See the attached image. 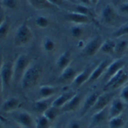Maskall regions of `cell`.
Listing matches in <instances>:
<instances>
[{"label":"cell","mask_w":128,"mask_h":128,"mask_svg":"<svg viewBox=\"0 0 128 128\" xmlns=\"http://www.w3.org/2000/svg\"><path fill=\"white\" fill-rule=\"evenodd\" d=\"M42 74H43V70L39 65L31 64L27 71L24 73L22 79H20V86H22V88L24 90H29L35 87L40 81Z\"/></svg>","instance_id":"6da1fadb"},{"label":"cell","mask_w":128,"mask_h":128,"mask_svg":"<svg viewBox=\"0 0 128 128\" xmlns=\"http://www.w3.org/2000/svg\"><path fill=\"white\" fill-rule=\"evenodd\" d=\"M33 32L30 29V27L26 24L23 23L14 32V45L16 47H22L25 46L29 43H31L33 40Z\"/></svg>","instance_id":"7a4b0ae2"},{"label":"cell","mask_w":128,"mask_h":128,"mask_svg":"<svg viewBox=\"0 0 128 128\" xmlns=\"http://www.w3.org/2000/svg\"><path fill=\"white\" fill-rule=\"evenodd\" d=\"M31 64V58L28 54L26 53L20 54L14 62V80L20 82L24 73L27 71Z\"/></svg>","instance_id":"3957f363"},{"label":"cell","mask_w":128,"mask_h":128,"mask_svg":"<svg viewBox=\"0 0 128 128\" xmlns=\"http://www.w3.org/2000/svg\"><path fill=\"white\" fill-rule=\"evenodd\" d=\"M127 82H128V71H126V69L123 68L106 82L104 88L110 90L118 89L120 87L122 88Z\"/></svg>","instance_id":"277c9868"},{"label":"cell","mask_w":128,"mask_h":128,"mask_svg":"<svg viewBox=\"0 0 128 128\" xmlns=\"http://www.w3.org/2000/svg\"><path fill=\"white\" fill-rule=\"evenodd\" d=\"M100 20L106 26H116L119 20V16L113 5L106 4L100 14Z\"/></svg>","instance_id":"5b68a950"},{"label":"cell","mask_w":128,"mask_h":128,"mask_svg":"<svg viewBox=\"0 0 128 128\" xmlns=\"http://www.w3.org/2000/svg\"><path fill=\"white\" fill-rule=\"evenodd\" d=\"M12 116L18 125L23 128H35V120L30 113L26 111H14Z\"/></svg>","instance_id":"8992f818"},{"label":"cell","mask_w":128,"mask_h":128,"mask_svg":"<svg viewBox=\"0 0 128 128\" xmlns=\"http://www.w3.org/2000/svg\"><path fill=\"white\" fill-rule=\"evenodd\" d=\"M104 40L100 36H95L88 40L82 48V53L85 56H93L100 50V46Z\"/></svg>","instance_id":"52a82bcc"},{"label":"cell","mask_w":128,"mask_h":128,"mask_svg":"<svg viewBox=\"0 0 128 128\" xmlns=\"http://www.w3.org/2000/svg\"><path fill=\"white\" fill-rule=\"evenodd\" d=\"M125 62H126L124 58H117V60H115L113 62H111L110 65L108 66V68H106L104 74V77L106 79V82L108 81L111 77H113L117 72H119L121 69L125 68Z\"/></svg>","instance_id":"ba28073f"},{"label":"cell","mask_w":128,"mask_h":128,"mask_svg":"<svg viewBox=\"0 0 128 128\" xmlns=\"http://www.w3.org/2000/svg\"><path fill=\"white\" fill-rule=\"evenodd\" d=\"M0 77L2 79L4 86H9L14 80V62H4L3 67L0 71Z\"/></svg>","instance_id":"9c48e42d"},{"label":"cell","mask_w":128,"mask_h":128,"mask_svg":"<svg viewBox=\"0 0 128 128\" xmlns=\"http://www.w3.org/2000/svg\"><path fill=\"white\" fill-rule=\"evenodd\" d=\"M113 100H114V93L113 92L110 91V92L100 93L96 102H95V104L93 106L92 111L95 113V112H98V111H100L104 108H108Z\"/></svg>","instance_id":"30bf717a"},{"label":"cell","mask_w":128,"mask_h":128,"mask_svg":"<svg viewBox=\"0 0 128 128\" xmlns=\"http://www.w3.org/2000/svg\"><path fill=\"white\" fill-rule=\"evenodd\" d=\"M65 18L68 22L74 24V25H85L89 23V18L86 14H78L75 12H69L65 14Z\"/></svg>","instance_id":"8fae6325"},{"label":"cell","mask_w":128,"mask_h":128,"mask_svg":"<svg viewBox=\"0 0 128 128\" xmlns=\"http://www.w3.org/2000/svg\"><path fill=\"white\" fill-rule=\"evenodd\" d=\"M93 69H94V68L89 67V68H87V69H85V70L79 72V73L77 74V76L75 77V79L72 81L73 86L76 87V88H78V87L82 86L84 83H87L88 80H89V77H90V75H91V73H92V71H93Z\"/></svg>","instance_id":"7c38bea8"},{"label":"cell","mask_w":128,"mask_h":128,"mask_svg":"<svg viewBox=\"0 0 128 128\" xmlns=\"http://www.w3.org/2000/svg\"><path fill=\"white\" fill-rule=\"evenodd\" d=\"M124 108H125V102L120 98H114L109 106V117L113 118V117L122 115Z\"/></svg>","instance_id":"4fadbf2b"},{"label":"cell","mask_w":128,"mask_h":128,"mask_svg":"<svg viewBox=\"0 0 128 128\" xmlns=\"http://www.w3.org/2000/svg\"><path fill=\"white\" fill-rule=\"evenodd\" d=\"M20 104V100L18 96H9L5 100L1 106V110L4 113H12L18 110Z\"/></svg>","instance_id":"5bb4252c"},{"label":"cell","mask_w":128,"mask_h":128,"mask_svg":"<svg viewBox=\"0 0 128 128\" xmlns=\"http://www.w3.org/2000/svg\"><path fill=\"white\" fill-rule=\"evenodd\" d=\"M110 62H110L109 60H102V62L98 64V65L93 69L91 75H90V77H89L88 82H93V81H95V80H98V78H100L102 76H104V74L106 68H108V66L110 65Z\"/></svg>","instance_id":"9a60e30c"},{"label":"cell","mask_w":128,"mask_h":128,"mask_svg":"<svg viewBox=\"0 0 128 128\" xmlns=\"http://www.w3.org/2000/svg\"><path fill=\"white\" fill-rule=\"evenodd\" d=\"M81 102H82V94L81 93H76L62 108V112L66 113V112H74V111H76L77 109H79V106H81Z\"/></svg>","instance_id":"2e32d148"},{"label":"cell","mask_w":128,"mask_h":128,"mask_svg":"<svg viewBox=\"0 0 128 128\" xmlns=\"http://www.w3.org/2000/svg\"><path fill=\"white\" fill-rule=\"evenodd\" d=\"M100 95V92L98 91H93L91 93H89L86 98H85L84 100V102H83V106H82V113L85 114L87 113L88 111L92 110L93 106L95 104V102H96L98 96Z\"/></svg>","instance_id":"e0dca14e"},{"label":"cell","mask_w":128,"mask_h":128,"mask_svg":"<svg viewBox=\"0 0 128 128\" xmlns=\"http://www.w3.org/2000/svg\"><path fill=\"white\" fill-rule=\"evenodd\" d=\"M108 119H110V117H109V106L98 111V112L93 113V115L91 117V124L94 125V126H98V125H100L104 122H106Z\"/></svg>","instance_id":"ac0fdd59"},{"label":"cell","mask_w":128,"mask_h":128,"mask_svg":"<svg viewBox=\"0 0 128 128\" xmlns=\"http://www.w3.org/2000/svg\"><path fill=\"white\" fill-rule=\"evenodd\" d=\"M56 98H39L38 100H36L33 104L35 112H37L38 114H43L49 106H52V102Z\"/></svg>","instance_id":"d6986e66"},{"label":"cell","mask_w":128,"mask_h":128,"mask_svg":"<svg viewBox=\"0 0 128 128\" xmlns=\"http://www.w3.org/2000/svg\"><path fill=\"white\" fill-rule=\"evenodd\" d=\"M76 94V92L74 91V90H68V91H65V92H62V94H60L58 98H54V100H53L52 102V106H58V108H62L64 106H65L74 95Z\"/></svg>","instance_id":"ffe728a7"},{"label":"cell","mask_w":128,"mask_h":128,"mask_svg":"<svg viewBox=\"0 0 128 128\" xmlns=\"http://www.w3.org/2000/svg\"><path fill=\"white\" fill-rule=\"evenodd\" d=\"M72 62V54L70 51H65L62 52V54L58 58L56 62V66L58 70L62 71L64 69H66L67 67H69L71 65Z\"/></svg>","instance_id":"44dd1931"},{"label":"cell","mask_w":128,"mask_h":128,"mask_svg":"<svg viewBox=\"0 0 128 128\" xmlns=\"http://www.w3.org/2000/svg\"><path fill=\"white\" fill-rule=\"evenodd\" d=\"M58 91V88L52 85H41L38 89V95L39 98H52Z\"/></svg>","instance_id":"7402d4cb"},{"label":"cell","mask_w":128,"mask_h":128,"mask_svg":"<svg viewBox=\"0 0 128 128\" xmlns=\"http://www.w3.org/2000/svg\"><path fill=\"white\" fill-rule=\"evenodd\" d=\"M79 72L71 66L67 67L66 69H64L60 75V81H65V82H68V81H73L75 79V77L77 76V74Z\"/></svg>","instance_id":"603a6c76"},{"label":"cell","mask_w":128,"mask_h":128,"mask_svg":"<svg viewBox=\"0 0 128 128\" xmlns=\"http://www.w3.org/2000/svg\"><path fill=\"white\" fill-rule=\"evenodd\" d=\"M41 46H42L43 51L46 52V53H52L56 48V41L53 40L51 37H44L43 40H42Z\"/></svg>","instance_id":"cb8c5ba5"},{"label":"cell","mask_w":128,"mask_h":128,"mask_svg":"<svg viewBox=\"0 0 128 128\" xmlns=\"http://www.w3.org/2000/svg\"><path fill=\"white\" fill-rule=\"evenodd\" d=\"M27 1L30 3V5L32 7H34L37 10H42V9L54 7L48 0H27Z\"/></svg>","instance_id":"d4e9b609"},{"label":"cell","mask_w":128,"mask_h":128,"mask_svg":"<svg viewBox=\"0 0 128 128\" xmlns=\"http://www.w3.org/2000/svg\"><path fill=\"white\" fill-rule=\"evenodd\" d=\"M115 46H116V41H114L113 39H106L102 42L100 51L106 53V54H112V53L115 52Z\"/></svg>","instance_id":"484cf974"},{"label":"cell","mask_w":128,"mask_h":128,"mask_svg":"<svg viewBox=\"0 0 128 128\" xmlns=\"http://www.w3.org/2000/svg\"><path fill=\"white\" fill-rule=\"evenodd\" d=\"M120 40L116 41L115 46V53L118 56H122L128 50V40H126L124 37L119 38Z\"/></svg>","instance_id":"4316f807"},{"label":"cell","mask_w":128,"mask_h":128,"mask_svg":"<svg viewBox=\"0 0 128 128\" xmlns=\"http://www.w3.org/2000/svg\"><path fill=\"white\" fill-rule=\"evenodd\" d=\"M60 113H62V109L60 108H58V106H51L43 113V115L46 117L49 121L52 122V121H54L58 118Z\"/></svg>","instance_id":"83f0119b"},{"label":"cell","mask_w":128,"mask_h":128,"mask_svg":"<svg viewBox=\"0 0 128 128\" xmlns=\"http://www.w3.org/2000/svg\"><path fill=\"white\" fill-rule=\"evenodd\" d=\"M124 125H125V120L122 115L109 119V128H123Z\"/></svg>","instance_id":"f1b7e54d"},{"label":"cell","mask_w":128,"mask_h":128,"mask_svg":"<svg viewBox=\"0 0 128 128\" xmlns=\"http://www.w3.org/2000/svg\"><path fill=\"white\" fill-rule=\"evenodd\" d=\"M50 122L46 117L41 114L35 120V128H50Z\"/></svg>","instance_id":"f546056e"},{"label":"cell","mask_w":128,"mask_h":128,"mask_svg":"<svg viewBox=\"0 0 128 128\" xmlns=\"http://www.w3.org/2000/svg\"><path fill=\"white\" fill-rule=\"evenodd\" d=\"M70 33H71L72 37L76 38V39H80L84 34V29H83L82 25H74L70 29Z\"/></svg>","instance_id":"4dcf8cb0"},{"label":"cell","mask_w":128,"mask_h":128,"mask_svg":"<svg viewBox=\"0 0 128 128\" xmlns=\"http://www.w3.org/2000/svg\"><path fill=\"white\" fill-rule=\"evenodd\" d=\"M112 36H113L114 38H121V37L128 36V23H125V24H123L121 27H119V28L113 33Z\"/></svg>","instance_id":"1f68e13d"},{"label":"cell","mask_w":128,"mask_h":128,"mask_svg":"<svg viewBox=\"0 0 128 128\" xmlns=\"http://www.w3.org/2000/svg\"><path fill=\"white\" fill-rule=\"evenodd\" d=\"M9 30H10V25L8 23V20H5L4 22L0 25V41L4 40L8 36Z\"/></svg>","instance_id":"d6a6232c"},{"label":"cell","mask_w":128,"mask_h":128,"mask_svg":"<svg viewBox=\"0 0 128 128\" xmlns=\"http://www.w3.org/2000/svg\"><path fill=\"white\" fill-rule=\"evenodd\" d=\"M71 12H75L82 14H86V16H89V14H90L89 7L86 6V5H84V4H81V3L80 4H75V3H74Z\"/></svg>","instance_id":"836d02e7"},{"label":"cell","mask_w":128,"mask_h":128,"mask_svg":"<svg viewBox=\"0 0 128 128\" xmlns=\"http://www.w3.org/2000/svg\"><path fill=\"white\" fill-rule=\"evenodd\" d=\"M35 24L38 28H41V29H45L49 26L50 22H49V20L45 16H39L36 18L35 20Z\"/></svg>","instance_id":"e575fe53"},{"label":"cell","mask_w":128,"mask_h":128,"mask_svg":"<svg viewBox=\"0 0 128 128\" xmlns=\"http://www.w3.org/2000/svg\"><path fill=\"white\" fill-rule=\"evenodd\" d=\"M1 4H2V7L7 9H12V10L18 9L20 6L18 0H2Z\"/></svg>","instance_id":"d590c367"},{"label":"cell","mask_w":128,"mask_h":128,"mask_svg":"<svg viewBox=\"0 0 128 128\" xmlns=\"http://www.w3.org/2000/svg\"><path fill=\"white\" fill-rule=\"evenodd\" d=\"M120 98L125 104H128V82L122 87V89L120 91Z\"/></svg>","instance_id":"8d00e7d4"},{"label":"cell","mask_w":128,"mask_h":128,"mask_svg":"<svg viewBox=\"0 0 128 128\" xmlns=\"http://www.w3.org/2000/svg\"><path fill=\"white\" fill-rule=\"evenodd\" d=\"M67 128H84V127H83V124L81 123V121H79L77 119H74L68 123Z\"/></svg>","instance_id":"74e56055"},{"label":"cell","mask_w":128,"mask_h":128,"mask_svg":"<svg viewBox=\"0 0 128 128\" xmlns=\"http://www.w3.org/2000/svg\"><path fill=\"white\" fill-rule=\"evenodd\" d=\"M118 12L122 14H128V1L127 2H123L118 6Z\"/></svg>","instance_id":"f35d334b"},{"label":"cell","mask_w":128,"mask_h":128,"mask_svg":"<svg viewBox=\"0 0 128 128\" xmlns=\"http://www.w3.org/2000/svg\"><path fill=\"white\" fill-rule=\"evenodd\" d=\"M48 1L54 6V7H58V6H62L65 2H67V1H65V0H48Z\"/></svg>","instance_id":"ab89813d"},{"label":"cell","mask_w":128,"mask_h":128,"mask_svg":"<svg viewBox=\"0 0 128 128\" xmlns=\"http://www.w3.org/2000/svg\"><path fill=\"white\" fill-rule=\"evenodd\" d=\"M6 20V18H5V14H4V12L3 10L0 8V25H1L4 20Z\"/></svg>","instance_id":"60d3db41"},{"label":"cell","mask_w":128,"mask_h":128,"mask_svg":"<svg viewBox=\"0 0 128 128\" xmlns=\"http://www.w3.org/2000/svg\"><path fill=\"white\" fill-rule=\"evenodd\" d=\"M79 1H80L81 4H84V5H86V6L92 5V3H91L90 0H79Z\"/></svg>","instance_id":"b9f144b4"},{"label":"cell","mask_w":128,"mask_h":128,"mask_svg":"<svg viewBox=\"0 0 128 128\" xmlns=\"http://www.w3.org/2000/svg\"><path fill=\"white\" fill-rule=\"evenodd\" d=\"M3 87H4V85H3L1 77H0V98H1V95H2V92H3Z\"/></svg>","instance_id":"7bdbcfd3"},{"label":"cell","mask_w":128,"mask_h":128,"mask_svg":"<svg viewBox=\"0 0 128 128\" xmlns=\"http://www.w3.org/2000/svg\"><path fill=\"white\" fill-rule=\"evenodd\" d=\"M3 64H4V60H3L2 54L0 53V71H1V69H2V67H3Z\"/></svg>","instance_id":"ee69618b"},{"label":"cell","mask_w":128,"mask_h":128,"mask_svg":"<svg viewBox=\"0 0 128 128\" xmlns=\"http://www.w3.org/2000/svg\"><path fill=\"white\" fill-rule=\"evenodd\" d=\"M90 1H91L92 5H94V4H98V0H90Z\"/></svg>","instance_id":"f6af8a7d"},{"label":"cell","mask_w":128,"mask_h":128,"mask_svg":"<svg viewBox=\"0 0 128 128\" xmlns=\"http://www.w3.org/2000/svg\"><path fill=\"white\" fill-rule=\"evenodd\" d=\"M65 1H67V2H70V3H76V1H77V0H65Z\"/></svg>","instance_id":"bcb514c9"},{"label":"cell","mask_w":128,"mask_h":128,"mask_svg":"<svg viewBox=\"0 0 128 128\" xmlns=\"http://www.w3.org/2000/svg\"><path fill=\"white\" fill-rule=\"evenodd\" d=\"M12 128H23V127L20 126V125H16V126H14V127H12Z\"/></svg>","instance_id":"7dc6e473"},{"label":"cell","mask_w":128,"mask_h":128,"mask_svg":"<svg viewBox=\"0 0 128 128\" xmlns=\"http://www.w3.org/2000/svg\"><path fill=\"white\" fill-rule=\"evenodd\" d=\"M0 128H3V126H2V124H1V122H0Z\"/></svg>","instance_id":"c3c4849f"},{"label":"cell","mask_w":128,"mask_h":128,"mask_svg":"<svg viewBox=\"0 0 128 128\" xmlns=\"http://www.w3.org/2000/svg\"><path fill=\"white\" fill-rule=\"evenodd\" d=\"M53 128H58V127H53Z\"/></svg>","instance_id":"681fc988"},{"label":"cell","mask_w":128,"mask_h":128,"mask_svg":"<svg viewBox=\"0 0 128 128\" xmlns=\"http://www.w3.org/2000/svg\"><path fill=\"white\" fill-rule=\"evenodd\" d=\"M1 1H2V0H0V2H1Z\"/></svg>","instance_id":"f907efd6"},{"label":"cell","mask_w":128,"mask_h":128,"mask_svg":"<svg viewBox=\"0 0 128 128\" xmlns=\"http://www.w3.org/2000/svg\"><path fill=\"white\" fill-rule=\"evenodd\" d=\"M127 52H128V50H127Z\"/></svg>","instance_id":"816d5d0a"}]
</instances>
